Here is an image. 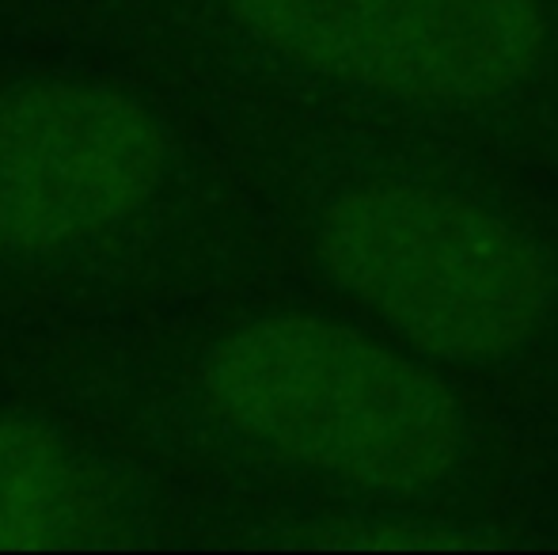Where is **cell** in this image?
Returning <instances> with one entry per match:
<instances>
[{"instance_id":"obj_3","label":"cell","mask_w":558,"mask_h":555,"mask_svg":"<svg viewBox=\"0 0 558 555\" xmlns=\"http://www.w3.org/2000/svg\"><path fill=\"white\" fill-rule=\"evenodd\" d=\"M240 27L304 73L411 104H486L547 46L539 0H228Z\"/></svg>"},{"instance_id":"obj_2","label":"cell","mask_w":558,"mask_h":555,"mask_svg":"<svg viewBox=\"0 0 558 555\" xmlns=\"http://www.w3.org/2000/svg\"><path fill=\"white\" fill-rule=\"evenodd\" d=\"M319 260L353 301L418 350L490 362L536 335L551 301L539 252L494 209L376 179L319 217Z\"/></svg>"},{"instance_id":"obj_4","label":"cell","mask_w":558,"mask_h":555,"mask_svg":"<svg viewBox=\"0 0 558 555\" xmlns=\"http://www.w3.org/2000/svg\"><path fill=\"white\" fill-rule=\"evenodd\" d=\"M156 119L73 81L0 92V255L81 244L130 221L163 179Z\"/></svg>"},{"instance_id":"obj_1","label":"cell","mask_w":558,"mask_h":555,"mask_svg":"<svg viewBox=\"0 0 558 555\" xmlns=\"http://www.w3.org/2000/svg\"><path fill=\"white\" fill-rule=\"evenodd\" d=\"M202 393L247 442L361 491L418 495L468 453V422L441 381L335 319L235 327L202 362Z\"/></svg>"},{"instance_id":"obj_5","label":"cell","mask_w":558,"mask_h":555,"mask_svg":"<svg viewBox=\"0 0 558 555\" xmlns=\"http://www.w3.org/2000/svg\"><path fill=\"white\" fill-rule=\"evenodd\" d=\"M111 529V506L50 430L0 422V548H65Z\"/></svg>"}]
</instances>
